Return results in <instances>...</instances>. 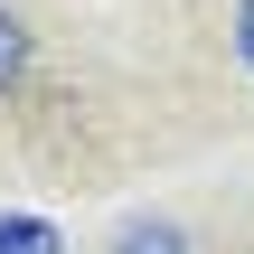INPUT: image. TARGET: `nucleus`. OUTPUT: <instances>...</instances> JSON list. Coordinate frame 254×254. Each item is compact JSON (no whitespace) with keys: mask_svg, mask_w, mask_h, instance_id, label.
Wrapping results in <instances>:
<instances>
[{"mask_svg":"<svg viewBox=\"0 0 254 254\" xmlns=\"http://www.w3.org/2000/svg\"><path fill=\"white\" fill-rule=\"evenodd\" d=\"M113 254H189V236H179L170 217H132V226L113 236Z\"/></svg>","mask_w":254,"mask_h":254,"instance_id":"nucleus-1","label":"nucleus"},{"mask_svg":"<svg viewBox=\"0 0 254 254\" xmlns=\"http://www.w3.org/2000/svg\"><path fill=\"white\" fill-rule=\"evenodd\" d=\"M0 254H66V236L47 217H0Z\"/></svg>","mask_w":254,"mask_h":254,"instance_id":"nucleus-2","label":"nucleus"},{"mask_svg":"<svg viewBox=\"0 0 254 254\" xmlns=\"http://www.w3.org/2000/svg\"><path fill=\"white\" fill-rule=\"evenodd\" d=\"M19 66H28V28L0 9V85H19Z\"/></svg>","mask_w":254,"mask_h":254,"instance_id":"nucleus-3","label":"nucleus"},{"mask_svg":"<svg viewBox=\"0 0 254 254\" xmlns=\"http://www.w3.org/2000/svg\"><path fill=\"white\" fill-rule=\"evenodd\" d=\"M236 57H245V66H254V0H245V9H236Z\"/></svg>","mask_w":254,"mask_h":254,"instance_id":"nucleus-4","label":"nucleus"}]
</instances>
